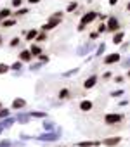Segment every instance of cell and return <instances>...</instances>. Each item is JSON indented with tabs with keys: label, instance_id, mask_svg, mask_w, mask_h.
Wrapping results in <instances>:
<instances>
[{
	"label": "cell",
	"instance_id": "obj_37",
	"mask_svg": "<svg viewBox=\"0 0 130 147\" xmlns=\"http://www.w3.org/2000/svg\"><path fill=\"white\" fill-rule=\"evenodd\" d=\"M0 147H12L11 140H0Z\"/></svg>",
	"mask_w": 130,
	"mask_h": 147
},
{
	"label": "cell",
	"instance_id": "obj_9",
	"mask_svg": "<svg viewBox=\"0 0 130 147\" xmlns=\"http://www.w3.org/2000/svg\"><path fill=\"white\" fill-rule=\"evenodd\" d=\"M120 142H121V137H109V138H102V140H101V144L106 145V147H114V145H118Z\"/></svg>",
	"mask_w": 130,
	"mask_h": 147
},
{
	"label": "cell",
	"instance_id": "obj_8",
	"mask_svg": "<svg viewBox=\"0 0 130 147\" xmlns=\"http://www.w3.org/2000/svg\"><path fill=\"white\" fill-rule=\"evenodd\" d=\"M97 80H99V76H97V75H90L89 78H85V82H83V88H85V90L94 88V87L97 85Z\"/></svg>",
	"mask_w": 130,
	"mask_h": 147
},
{
	"label": "cell",
	"instance_id": "obj_34",
	"mask_svg": "<svg viewBox=\"0 0 130 147\" xmlns=\"http://www.w3.org/2000/svg\"><path fill=\"white\" fill-rule=\"evenodd\" d=\"M42 66H43V62H40V61H38V62L31 64V66H30V69H31V71H38V69H40Z\"/></svg>",
	"mask_w": 130,
	"mask_h": 147
},
{
	"label": "cell",
	"instance_id": "obj_13",
	"mask_svg": "<svg viewBox=\"0 0 130 147\" xmlns=\"http://www.w3.org/2000/svg\"><path fill=\"white\" fill-rule=\"evenodd\" d=\"M24 106H26V100L21 99V97H16V99L12 100V106H11V107H12L14 111H19V109H23Z\"/></svg>",
	"mask_w": 130,
	"mask_h": 147
},
{
	"label": "cell",
	"instance_id": "obj_23",
	"mask_svg": "<svg viewBox=\"0 0 130 147\" xmlns=\"http://www.w3.org/2000/svg\"><path fill=\"white\" fill-rule=\"evenodd\" d=\"M77 9H78V2H77V0H71V2L68 4V7H66V12L71 14V12H75Z\"/></svg>",
	"mask_w": 130,
	"mask_h": 147
},
{
	"label": "cell",
	"instance_id": "obj_19",
	"mask_svg": "<svg viewBox=\"0 0 130 147\" xmlns=\"http://www.w3.org/2000/svg\"><path fill=\"white\" fill-rule=\"evenodd\" d=\"M23 64H24V62L18 59L16 62H12V64H11V71H16V73H21V71H23Z\"/></svg>",
	"mask_w": 130,
	"mask_h": 147
},
{
	"label": "cell",
	"instance_id": "obj_26",
	"mask_svg": "<svg viewBox=\"0 0 130 147\" xmlns=\"http://www.w3.org/2000/svg\"><path fill=\"white\" fill-rule=\"evenodd\" d=\"M16 119H18L21 125H24V123H28V121L31 119V116H30V114H18V118H16Z\"/></svg>",
	"mask_w": 130,
	"mask_h": 147
},
{
	"label": "cell",
	"instance_id": "obj_33",
	"mask_svg": "<svg viewBox=\"0 0 130 147\" xmlns=\"http://www.w3.org/2000/svg\"><path fill=\"white\" fill-rule=\"evenodd\" d=\"M97 31H99V35L106 33V31H108V26H106V23H101V24H99V28H97Z\"/></svg>",
	"mask_w": 130,
	"mask_h": 147
},
{
	"label": "cell",
	"instance_id": "obj_20",
	"mask_svg": "<svg viewBox=\"0 0 130 147\" xmlns=\"http://www.w3.org/2000/svg\"><path fill=\"white\" fill-rule=\"evenodd\" d=\"M31 118H37V119H45L47 118V113L45 111H31V113H28Z\"/></svg>",
	"mask_w": 130,
	"mask_h": 147
},
{
	"label": "cell",
	"instance_id": "obj_46",
	"mask_svg": "<svg viewBox=\"0 0 130 147\" xmlns=\"http://www.w3.org/2000/svg\"><path fill=\"white\" fill-rule=\"evenodd\" d=\"M127 104H128V100H120V106H121V107H123V106H127Z\"/></svg>",
	"mask_w": 130,
	"mask_h": 147
},
{
	"label": "cell",
	"instance_id": "obj_18",
	"mask_svg": "<svg viewBox=\"0 0 130 147\" xmlns=\"http://www.w3.org/2000/svg\"><path fill=\"white\" fill-rule=\"evenodd\" d=\"M57 97H59L61 100H66V99H70V97H71V92H70V88H61V90H59V94H57Z\"/></svg>",
	"mask_w": 130,
	"mask_h": 147
},
{
	"label": "cell",
	"instance_id": "obj_21",
	"mask_svg": "<svg viewBox=\"0 0 130 147\" xmlns=\"http://www.w3.org/2000/svg\"><path fill=\"white\" fill-rule=\"evenodd\" d=\"M104 52H106V43L102 42V43L97 45V49H95V52H94V57H99V55H102Z\"/></svg>",
	"mask_w": 130,
	"mask_h": 147
},
{
	"label": "cell",
	"instance_id": "obj_15",
	"mask_svg": "<svg viewBox=\"0 0 130 147\" xmlns=\"http://www.w3.org/2000/svg\"><path fill=\"white\" fill-rule=\"evenodd\" d=\"M30 52L33 54V57H38L40 54H43L42 47H40V45H37V43H31V45H30Z\"/></svg>",
	"mask_w": 130,
	"mask_h": 147
},
{
	"label": "cell",
	"instance_id": "obj_2",
	"mask_svg": "<svg viewBox=\"0 0 130 147\" xmlns=\"http://www.w3.org/2000/svg\"><path fill=\"white\" fill-rule=\"evenodd\" d=\"M61 135H62V130H61V128H56L54 131H43L42 135H38V137H35V138L40 140V142H54V140L61 138Z\"/></svg>",
	"mask_w": 130,
	"mask_h": 147
},
{
	"label": "cell",
	"instance_id": "obj_36",
	"mask_svg": "<svg viewBox=\"0 0 130 147\" xmlns=\"http://www.w3.org/2000/svg\"><path fill=\"white\" fill-rule=\"evenodd\" d=\"M11 4H12V7H16V9H19V7L23 5V0H11Z\"/></svg>",
	"mask_w": 130,
	"mask_h": 147
},
{
	"label": "cell",
	"instance_id": "obj_43",
	"mask_svg": "<svg viewBox=\"0 0 130 147\" xmlns=\"http://www.w3.org/2000/svg\"><path fill=\"white\" fill-rule=\"evenodd\" d=\"M85 28H87V26H85V24H82V23H80V24H78V28H77V30H78V31H80V33H82V31H85Z\"/></svg>",
	"mask_w": 130,
	"mask_h": 147
},
{
	"label": "cell",
	"instance_id": "obj_27",
	"mask_svg": "<svg viewBox=\"0 0 130 147\" xmlns=\"http://www.w3.org/2000/svg\"><path fill=\"white\" fill-rule=\"evenodd\" d=\"M11 16H12V12H11V9H7V7L0 11V19H2V21L7 19V18H11Z\"/></svg>",
	"mask_w": 130,
	"mask_h": 147
},
{
	"label": "cell",
	"instance_id": "obj_6",
	"mask_svg": "<svg viewBox=\"0 0 130 147\" xmlns=\"http://www.w3.org/2000/svg\"><path fill=\"white\" fill-rule=\"evenodd\" d=\"M120 61H121V55H120L118 52H111V54H106V55H104V59H102V62H104L106 66L116 64V62H120Z\"/></svg>",
	"mask_w": 130,
	"mask_h": 147
},
{
	"label": "cell",
	"instance_id": "obj_3",
	"mask_svg": "<svg viewBox=\"0 0 130 147\" xmlns=\"http://www.w3.org/2000/svg\"><path fill=\"white\" fill-rule=\"evenodd\" d=\"M121 121H123V114H120V113H108V114H104V125H108V126H114V125H118Z\"/></svg>",
	"mask_w": 130,
	"mask_h": 147
},
{
	"label": "cell",
	"instance_id": "obj_50",
	"mask_svg": "<svg viewBox=\"0 0 130 147\" xmlns=\"http://www.w3.org/2000/svg\"><path fill=\"white\" fill-rule=\"evenodd\" d=\"M2 109H4V106H2V102H0V111H2Z\"/></svg>",
	"mask_w": 130,
	"mask_h": 147
},
{
	"label": "cell",
	"instance_id": "obj_39",
	"mask_svg": "<svg viewBox=\"0 0 130 147\" xmlns=\"http://www.w3.org/2000/svg\"><path fill=\"white\" fill-rule=\"evenodd\" d=\"M89 36H90V40H97V38H99V31H92Z\"/></svg>",
	"mask_w": 130,
	"mask_h": 147
},
{
	"label": "cell",
	"instance_id": "obj_12",
	"mask_svg": "<svg viewBox=\"0 0 130 147\" xmlns=\"http://www.w3.org/2000/svg\"><path fill=\"white\" fill-rule=\"evenodd\" d=\"M123 40H125V33H123L121 30H120V31H116V33H113V40H111V42H113L114 45H121V43H123Z\"/></svg>",
	"mask_w": 130,
	"mask_h": 147
},
{
	"label": "cell",
	"instance_id": "obj_5",
	"mask_svg": "<svg viewBox=\"0 0 130 147\" xmlns=\"http://www.w3.org/2000/svg\"><path fill=\"white\" fill-rule=\"evenodd\" d=\"M106 26H108V31H109V33H116V31H120V21H118L114 16H109V18H108Z\"/></svg>",
	"mask_w": 130,
	"mask_h": 147
},
{
	"label": "cell",
	"instance_id": "obj_22",
	"mask_svg": "<svg viewBox=\"0 0 130 147\" xmlns=\"http://www.w3.org/2000/svg\"><path fill=\"white\" fill-rule=\"evenodd\" d=\"M26 14H30V9H28V7H19V9H16V12H14L12 16L19 18V16H26Z\"/></svg>",
	"mask_w": 130,
	"mask_h": 147
},
{
	"label": "cell",
	"instance_id": "obj_38",
	"mask_svg": "<svg viewBox=\"0 0 130 147\" xmlns=\"http://www.w3.org/2000/svg\"><path fill=\"white\" fill-rule=\"evenodd\" d=\"M108 18H109L108 14H99V16H97V19H99L101 23H104V21H108Z\"/></svg>",
	"mask_w": 130,
	"mask_h": 147
},
{
	"label": "cell",
	"instance_id": "obj_41",
	"mask_svg": "<svg viewBox=\"0 0 130 147\" xmlns=\"http://www.w3.org/2000/svg\"><path fill=\"white\" fill-rule=\"evenodd\" d=\"M109 78H111V71H106L102 75V80H109Z\"/></svg>",
	"mask_w": 130,
	"mask_h": 147
},
{
	"label": "cell",
	"instance_id": "obj_49",
	"mask_svg": "<svg viewBox=\"0 0 130 147\" xmlns=\"http://www.w3.org/2000/svg\"><path fill=\"white\" fill-rule=\"evenodd\" d=\"M127 9H128V11H130V2H128V4H127Z\"/></svg>",
	"mask_w": 130,
	"mask_h": 147
},
{
	"label": "cell",
	"instance_id": "obj_44",
	"mask_svg": "<svg viewBox=\"0 0 130 147\" xmlns=\"http://www.w3.org/2000/svg\"><path fill=\"white\" fill-rule=\"evenodd\" d=\"M28 2H30V5H37V4L42 2V0H28Z\"/></svg>",
	"mask_w": 130,
	"mask_h": 147
},
{
	"label": "cell",
	"instance_id": "obj_11",
	"mask_svg": "<svg viewBox=\"0 0 130 147\" xmlns=\"http://www.w3.org/2000/svg\"><path fill=\"white\" fill-rule=\"evenodd\" d=\"M92 109H94V102H92V100L85 99V100L80 102V111H82V113H90Z\"/></svg>",
	"mask_w": 130,
	"mask_h": 147
},
{
	"label": "cell",
	"instance_id": "obj_25",
	"mask_svg": "<svg viewBox=\"0 0 130 147\" xmlns=\"http://www.w3.org/2000/svg\"><path fill=\"white\" fill-rule=\"evenodd\" d=\"M9 71H11V64H7V62H0V75H7Z\"/></svg>",
	"mask_w": 130,
	"mask_h": 147
},
{
	"label": "cell",
	"instance_id": "obj_40",
	"mask_svg": "<svg viewBox=\"0 0 130 147\" xmlns=\"http://www.w3.org/2000/svg\"><path fill=\"white\" fill-rule=\"evenodd\" d=\"M121 66H123V67H127V69H128V67H130V57H128V59H125V61H123V62H121Z\"/></svg>",
	"mask_w": 130,
	"mask_h": 147
},
{
	"label": "cell",
	"instance_id": "obj_7",
	"mask_svg": "<svg viewBox=\"0 0 130 147\" xmlns=\"http://www.w3.org/2000/svg\"><path fill=\"white\" fill-rule=\"evenodd\" d=\"M95 49H97V47H95V45L92 43V40H90V42H85L83 47H80V49L77 50V54H78V55H85L87 52H92V50H95Z\"/></svg>",
	"mask_w": 130,
	"mask_h": 147
},
{
	"label": "cell",
	"instance_id": "obj_42",
	"mask_svg": "<svg viewBox=\"0 0 130 147\" xmlns=\"http://www.w3.org/2000/svg\"><path fill=\"white\" fill-rule=\"evenodd\" d=\"M118 2H120V0H108V4H109L111 7H114V5H116Z\"/></svg>",
	"mask_w": 130,
	"mask_h": 147
},
{
	"label": "cell",
	"instance_id": "obj_14",
	"mask_svg": "<svg viewBox=\"0 0 130 147\" xmlns=\"http://www.w3.org/2000/svg\"><path fill=\"white\" fill-rule=\"evenodd\" d=\"M38 30H30V31H26V35H24V38H26V42H35V38L38 36Z\"/></svg>",
	"mask_w": 130,
	"mask_h": 147
},
{
	"label": "cell",
	"instance_id": "obj_30",
	"mask_svg": "<svg viewBox=\"0 0 130 147\" xmlns=\"http://www.w3.org/2000/svg\"><path fill=\"white\" fill-rule=\"evenodd\" d=\"M45 40H47V33H45V31H40L38 36L35 38V42H45Z\"/></svg>",
	"mask_w": 130,
	"mask_h": 147
},
{
	"label": "cell",
	"instance_id": "obj_1",
	"mask_svg": "<svg viewBox=\"0 0 130 147\" xmlns=\"http://www.w3.org/2000/svg\"><path fill=\"white\" fill-rule=\"evenodd\" d=\"M62 23V12H54V14H50L49 16V19H47V23H43L42 26H40V31H50V30H56L59 24Z\"/></svg>",
	"mask_w": 130,
	"mask_h": 147
},
{
	"label": "cell",
	"instance_id": "obj_16",
	"mask_svg": "<svg viewBox=\"0 0 130 147\" xmlns=\"http://www.w3.org/2000/svg\"><path fill=\"white\" fill-rule=\"evenodd\" d=\"M101 145V142H94V140H83V142H78L77 147H97Z\"/></svg>",
	"mask_w": 130,
	"mask_h": 147
},
{
	"label": "cell",
	"instance_id": "obj_47",
	"mask_svg": "<svg viewBox=\"0 0 130 147\" xmlns=\"http://www.w3.org/2000/svg\"><path fill=\"white\" fill-rule=\"evenodd\" d=\"M2 43H4V36H2V35H0V45H2Z\"/></svg>",
	"mask_w": 130,
	"mask_h": 147
},
{
	"label": "cell",
	"instance_id": "obj_51",
	"mask_svg": "<svg viewBox=\"0 0 130 147\" xmlns=\"http://www.w3.org/2000/svg\"><path fill=\"white\" fill-rule=\"evenodd\" d=\"M0 23H2V19H0Z\"/></svg>",
	"mask_w": 130,
	"mask_h": 147
},
{
	"label": "cell",
	"instance_id": "obj_48",
	"mask_svg": "<svg viewBox=\"0 0 130 147\" xmlns=\"http://www.w3.org/2000/svg\"><path fill=\"white\" fill-rule=\"evenodd\" d=\"M127 76H128V78H130V69H128V71H127Z\"/></svg>",
	"mask_w": 130,
	"mask_h": 147
},
{
	"label": "cell",
	"instance_id": "obj_17",
	"mask_svg": "<svg viewBox=\"0 0 130 147\" xmlns=\"http://www.w3.org/2000/svg\"><path fill=\"white\" fill-rule=\"evenodd\" d=\"M0 26H2V28H12V26H16V18H7V19H4L2 23H0Z\"/></svg>",
	"mask_w": 130,
	"mask_h": 147
},
{
	"label": "cell",
	"instance_id": "obj_4",
	"mask_svg": "<svg viewBox=\"0 0 130 147\" xmlns=\"http://www.w3.org/2000/svg\"><path fill=\"white\" fill-rule=\"evenodd\" d=\"M97 16H99V12H97V11H89V12H85V14L82 16L80 23H82V24H85V26H89V24H92V23L97 19Z\"/></svg>",
	"mask_w": 130,
	"mask_h": 147
},
{
	"label": "cell",
	"instance_id": "obj_24",
	"mask_svg": "<svg viewBox=\"0 0 130 147\" xmlns=\"http://www.w3.org/2000/svg\"><path fill=\"white\" fill-rule=\"evenodd\" d=\"M56 130V123L52 121H43V131H54Z\"/></svg>",
	"mask_w": 130,
	"mask_h": 147
},
{
	"label": "cell",
	"instance_id": "obj_29",
	"mask_svg": "<svg viewBox=\"0 0 130 147\" xmlns=\"http://www.w3.org/2000/svg\"><path fill=\"white\" fill-rule=\"evenodd\" d=\"M19 43H21V38H19V36H14V38H11V42H9V45H11L12 49L19 47Z\"/></svg>",
	"mask_w": 130,
	"mask_h": 147
},
{
	"label": "cell",
	"instance_id": "obj_32",
	"mask_svg": "<svg viewBox=\"0 0 130 147\" xmlns=\"http://www.w3.org/2000/svg\"><path fill=\"white\" fill-rule=\"evenodd\" d=\"M37 59H38L40 62H43V64H47V62L50 61V57H49V55H45V54H40V55H38Z\"/></svg>",
	"mask_w": 130,
	"mask_h": 147
},
{
	"label": "cell",
	"instance_id": "obj_45",
	"mask_svg": "<svg viewBox=\"0 0 130 147\" xmlns=\"http://www.w3.org/2000/svg\"><path fill=\"white\" fill-rule=\"evenodd\" d=\"M114 82H116V83H121V82H123V76H114Z\"/></svg>",
	"mask_w": 130,
	"mask_h": 147
},
{
	"label": "cell",
	"instance_id": "obj_28",
	"mask_svg": "<svg viewBox=\"0 0 130 147\" xmlns=\"http://www.w3.org/2000/svg\"><path fill=\"white\" fill-rule=\"evenodd\" d=\"M78 73H80V69H78V67H75V69H70V71H66V73H62V76L70 78V76H75V75H78Z\"/></svg>",
	"mask_w": 130,
	"mask_h": 147
},
{
	"label": "cell",
	"instance_id": "obj_31",
	"mask_svg": "<svg viewBox=\"0 0 130 147\" xmlns=\"http://www.w3.org/2000/svg\"><path fill=\"white\" fill-rule=\"evenodd\" d=\"M9 116H11V111H9L7 107L0 111V119H5V118H9Z\"/></svg>",
	"mask_w": 130,
	"mask_h": 147
},
{
	"label": "cell",
	"instance_id": "obj_35",
	"mask_svg": "<svg viewBox=\"0 0 130 147\" xmlns=\"http://www.w3.org/2000/svg\"><path fill=\"white\" fill-rule=\"evenodd\" d=\"M123 94H125V90H113V92H111V94H109V95H111V97H114V99H116V97H121V95H123Z\"/></svg>",
	"mask_w": 130,
	"mask_h": 147
},
{
	"label": "cell",
	"instance_id": "obj_10",
	"mask_svg": "<svg viewBox=\"0 0 130 147\" xmlns=\"http://www.w3.org/2000/svg\"><path fill=\"white\" fill-rule=\"evenodd\" d=\"M19 61H23V62H31L33 61V54L30 52V49H23L19 52Z\"/></svg>",
	"mask_w": 130,
	"mask_h": 147
}]
</instances>
